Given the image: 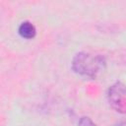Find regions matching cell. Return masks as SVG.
Masks as SVG:
<instances>
[{"mask_svg":"<svg viewBox=\"0 0 126 126\" xmlns=\"http://www.w3.org/2000/svg\"><path fill=\"white\" fill-rule=\"evenodd\" d=\"M78 126H97L90 117L88 116H83L80 118L78 122Z\"/></svg>","mask_w":126,"mask_h":126,"instance_id":"4","label":"cell"},{"mask_svg":"<svg viewBox=\"0 0 126 126\" xmlns=\"http://www.w3.org/2000/svg\"><path fill=\"white\" fill-rule=\"evenodd\" d=\"M110 106L121 114H126V85L120 81L112 84L107 91Z\"/></svg>","mask_w":126,"mask_h":126,"instance_id":"2","label":"cell"},{"mask_svg":"<svg viewBox=\"0 0 126 126\" xmlns=\"http://www.w3.org/2000/svg\"><path fill=\"white\" fill-rule=\"evenodd\" d=\"M106 65L105 58L102 55L92 54L89 52H78L72 59V70L81 76L90 79H95L98 74L104 70Z\"/></svg>","mask_w":126,"mask_h":126,"instance_id":"1","label":"cell"},{"mask_svg":"<svg viewBox=\"0 0 126 126\" xmlns=\"http://www.w3.org/2000/svg\"><path fill=\"white\" fill-rule=\"evenodd\" d=\"M18 32L23 38L32 39L36 35V29L30 21H24L20 24L18 28Z\"/></svg>","mask_w":126,"mask_h":126,"instance_id":"3","label":"cell"},{"mask_svg":"<svg viewBox=\"0 0 126 126\" xmlns=\"http://www.w3.org/2000/svg\"><path fill=\"white\" fill-rule=\"evenodd\" d=\"M116 126H126V121H121L116 124Z\"/></svg>","mask_w":126,"mask_h":126,"instance_id":"5","label":"cell"}]
</instances>
